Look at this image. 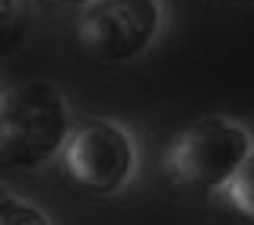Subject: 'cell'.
<instances>
[{
    "label": "cell",
    "mask_w": 254,
    "mask_h": 225,
    "mask_svg": "<svg viewBox=\"0 0 254 225\" xmlns=\"http://www.w3.org/2000/svg\"><path fill=\"white\" fill-rule=\"evenodd\" d=\"M54 3H64V6H86V3H92V0H54Z\"/></svg>",
    "instance_id": "8"
},
{
    "label": "cell",
    "mask_w": 254,
    "mask_h": 225,
    "mask_svg": "<svg viewBox=\"0 0 254 225\" xmlns=\"http://www.w3.org/2000/svg\"><path fill=\"white\" fill-rule=\"evenodd\" d=\"M64 168L92 197H115L137 174V140L124 124L108 117H89L79 127H70V136L61 149Z\"/></svg>",
    "instance_id": "3"
},
{
    "label": "cell",
    "mask_w": 254,
    "mask_h": 225,
    "mask_svg": "<svg viewBox=\"0 0 254 225\" xmlns=\"http://www.w3.org/2000/svg\"><path fill=\"white\" fill-rule=\"evenodd\" d=\"M219 197H226L229 203H232L235 210L248 219V216L254 213V206H251V165H245L242 171H238L235 178L219 190Z\"/></svg>",
    "instance_id": "7"
},
{
    "label": "cell",
    "mask_w": 254,
    "mask_h": 225,
    "mask_svg": "<svg viewBox=\"0 0 254 225\" xmlns=\"http://www.w3.org/2000/svg\"><path fill=\"white\" fill-rule=\"evenodd\" d=\"M0 225H54L38 203L29 197H19L13 187L0 181Z\"/></svg>",
    "instance_id": "5"
},
{
    "label": "cell",
    "mask_w": 254,
    "mask_h": 225,
    "mask_svg": "<svg viewBox=\"0 0 254 225\" xmlns=\"http://www.w3.org/2000/svg\"><path fill=\"white\" fill-rule=\"evenodd\" d=\"M162 26V0H92L79 16V42L108 63H127L156 45Z\"/></svg>",
    "instance_id": "4"
},
{
    "label": "cell",
    "mask_w": 254,
    "mask_h": 225,
    "mask_svg": "<svg viewBox=\"0 0 254 225\" xmlns=\"http://www.w3.org/2000/svg\"><path fill=\"white\" fill-rule=\"evenodd\" d=\"M26 0H0V54H10L26 35Z\"/></svg>",
    "instance_id": "6"
},
{
    "label": "cell",
    "mask_w": 254,
    "mask_h": 225,
    "mask_svg": "<svg viewBox=\"0 0 254 225\" xmlns=\"http://www.w3.org/2000/svg\"><path fill=\"white\" fill-rule=\"evenodd\" d=\"M70 105L54 83L26 79L0 95V165L16 171L42 168L61 156L70 136Z\"/></svg>",
    "instance_id": "1"
},
{
    "label": "cell",
    "mask_w": 254,
    "mask_h": 225,
    "mask_svg": "<svg viewBox=\"0 0 254 225\" xmlns=\"http://www.w3.org/2000/svg\"><path fill=\"white\" fill-rule=\"evenodd\" d=\"M245 165H251V133L226 114L190 120L165 149L169 178L203 194H219Z\"/></svg>",
    "instance_id": "2"
}]
</instances>
